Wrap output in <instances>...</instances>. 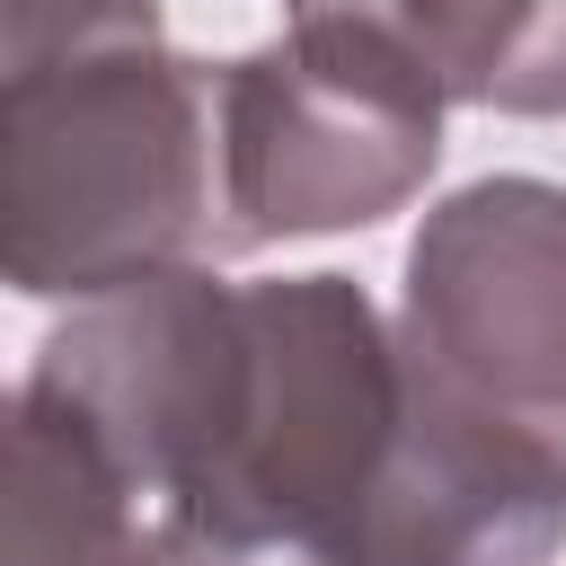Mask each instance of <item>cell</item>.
Segmentation results:
<instances>
[{
  "instance_id": "obj_1",
  "label": "cell",
  "mask_w": 566,
  "mask_h": 566,
  "mask_svg": "<svg viewBox=\"0 0 566 566\" xmlns=\"http://www.w3.org/2000/svg\"><path fill=\"white\" fill-rule=\"evenodd\" d=\"M27 389L97 433L142 513L318 566L354 557L407 433V345L354 274H142L80 301Z\"/></svg>"
},
{
  "instance_id": "obj_2",
  "label": "cell",
  "mask_w": 566,
  "mask_h": 566,
  "mask_svg": "<svg viewBox=\"0 0 566 566\" xmlns=\"http://www.w3.org/2000/svg\"><path fill=\"white\" fill-rule=\"evenodd\" d=\"M221 239L212 71L168 44H106L9 71V283L106 301Z\"/></svg>"
},
{
  "instance_id": "obj_3",
  "label": "cell",
  "mask_w": 566,
  "mask_h": 566,
  "mask_svg": "<svg viewBox=\"0 0 566 566\" xmlns=\"http://www.w3.org/2000/svg\"><path fill=\"white\" fill-rule=\"evenodd\" d=\"M433 71L345 9H301L274 44L212 71L221 133V239L274 248L318 230H371L442 159Z\"/></svg>"
},
{
  "instance_id": "obj_4",
  "label": "cell",
  "mask_w": 566,
  "mask_h": 566,
  "mask_svg": "<svg viewBox=\"0 0 566 566\" xmlns=\"http://www.w3.org/2000/svg\"><path fill=\"white\" fill-rule=\"evenodd\" d=\"M398 345L566 460V186L478 177L407 239Z\"/></svg>"
},
{
  "instance_id": "obj_5",
  "label": "cell",
  "mask_w": 566,
  "mask_h": 566,
  "mask_svg": "<svg viewBox=\"0 0 566 566\" xmlns=\"http://www.w3.org/2000/svg\"><path fill=\"white\" fill-rule=\"evenodd\" d=\"M310 9H345L398 35L451 106L566 115V0H310Z\"/></svg>"
},
{
  "instance_id": "obj_6",
  "label": "cell",
  "mask_w": 566,
  "mask_h": 566,
  "mask_svg": "<svg viewBox=\"0 0 566 566\" xmlns=\"http://www.w3.org/2000/svg\"><path fill=\"white\" fill-rule=\"evenodd\" d=\"M106 44H159V0H0V62L44 71Z\"/></svg>"
},
{
  "instance_id": "obj_7",
  "label": "cell",
  "mask_w": 566,
  "mask_h": 566,
  "mask_svg": "<svg viewBox=\"0 0 566 566\" xmlns=\"http://www.w3.org/2000/svg\"><path fill=\"white\" fill-rule=\"evenodd\" d=\"M80 566H318V557H256V548H212V539H195V531H177V522L142 513L133 531H115L106 548H88Z\"/></svg>"
},
{
  "instance_id": "obj_8",
  "label": "cell",
  "mask_w": 566,
  "mask_h": 566,
  "mask_svg": "<svg viewBox=\"0 0 566 566\" xmlns=\"http://www.w3.org/2000/svg\"><path fill=\"white\" fill-rule=\"evenodd\" d=\"M292 9H310V0H292Z\"/></svg>"
}]
</instances>
